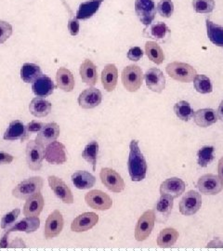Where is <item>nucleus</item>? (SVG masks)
Segmentation results:
<instances>
[{"mask_svg":"<svg viewBox=\"0 0 223 251\" xmlns=\"http://www.w3.org/2000/svg\"><path fill=\"white\" fill-rule=\"evenodd\" d=\"M64 8L67 10L68 15H69V20H68V30L72 36H76L79 34V29H80V25H79V20L76 18V15L74 13L72 10L70 6L67 4L65 0H62Z\"/></svg>","mask_w":223,"mask_h":251,"instance_id":"41","label":"nucleus"},{"mask_svg":"<svg viewBox=\"0 0 223 251\" xmlns=\"http://www.w3.org/2000/svg\"><path fill=\"white\" fill-rule=\"evenodd\" d=\"M218 171H219V177L223 183V156L220 159L218 164Z\"/></svg>","mask_w":223,"mask_h":251,"instance_id":"52","label":"nucleus"},{"mask_svg":"<svg viewBox=\"0 0 223 251\" xmlns=\"http://www.w3.org/2000/svg\"><path fill=\"white\" fill-rule=\"evenodd\" d=\"M213 146H204L197 152V163L201 168H206L214 159Z\"/></svg>","mask_w":223,"mask_h":251,"instance_id":"39","label":"nucleus"},{"mask_svg":"<svg viewBox=\"0 0 223 251\" xmlns=\"http://www.w3.org/2000/svg\"><path fill=\"white\" fill-rule=\"evenodd\" d=\"M44 186V179L39 176L31 177L20 182L15 188L12 190V196L18 199L26 200L27 198L41 192Z\"/></svg>","mask_w":223,"mask_h":251,"instance_id":"2","label":"nucleus"},{"mask_svg":"<svg viewBox=\"0 0 223 251\" xmlns=\"http://www.w3.org/2000/svg\"><path fill=\"white\" fill-rule=\"evenodd\" d=\"M64 226L63 216L60 210L56 209L48 217L45 225L44 236L46 239H52L63 232Z\"/></svg>","mask_w":223,"mask_h":251,"instance_id":"13","label":"nucleus"},{"mask_svg":"<svg viewBox=\"0 0 223 251\" xmlns=\"http://www.w3.org/2000/svg\"><path fill=\"white\" fill-rule=\"evenodd\" d=\"M13 33L12 25L5 21H0V44L5 43Z\"/></svg>","mask_w":223,"mask_h":251,"instance_id":"45","label":"nucleus"},{"mask_svg":"<svg viewBox=\"0 0 223 251\" xmlns=\"http://www.w3.org/2000/svg\"><path fill=\"white\" fill-rule=\"evenodd\" d=\"M57 87L65 92H71L74 89V77L71 71L65 67H60L56 73Z\"/></svg>","mask_w":223,"mask_h":251,"instance_id":"29","label":"nucleus"},{"mask_svg":"<svg viewBox=\"0 0 223 251\" xmlns=\"http://www.w3.org/2000/svg\"><path fill=\"white\" fill-rule=\"evenodd\" d=\"M145 53L152 63L160 65L165 60V54L160 45L154 41H148L145 44Z\"/></svg>","mask_w":223,"mask_h":251,"instance_id":"36","label":"nucleus"},{"mask_svg":"<svg viewBox=\"0 0 223 251\" xmlns=\"http://www.w3.org/2000/svg\"><path fill=\"white\" fill-rule=\"evenodd\" d=\"M48 181H49L50 187L53 191L55 196L63 203L67 205L74 204V198L73 196L71 189L64 182L63 179L52 175L48 177Z\"/></svg>","mask_w":223,"mask_h":251,"instance_id":"12","label":"nucleus"},{"mask_svg":"<svg viewBox=\"0 0 223 251\" xmlns=\"http://www.w3.org/2000/svg\"><path fill=\"white\" fill-rule=\"evenodd\" d=\"M51 109H52L51 102L41 97L34 98L29 104V111L31 115L38 118L49 116L51 112Z\"/></svg>","mask_w":223,"mask_h":251,"instance_id":"30","label":"nucleus"},{"mask_svg":"<svg viewBox=\"0 0 223 251\" xmlns=\"http://www.w3.org/2000/svg\"><path fill=\"white\" fill-rule=\"evenodd\" d=\"M144 78L147 88L152 92L162 93L166 89V77L158 68L153 67L147 70L144 75Z\"/></svg>","mask_w":223,"mask_h":251,"instance_id":"15","label":"nucleus"},{"mask_svg":"<svg viewBox=\"0 0 223 251\" xmlns=\"http://www.w3.org/2000/svg\"><path fill=\"white\" fill-rule=\"evenodd\" d=\"M10 249H14V248H24V249H25L26 248V244L23 241V239L22 238H16L15 240H13L12 242L9 244V247Z\"/></svg>","mask_w":223,"mask_h":251,"instance_id":"50","label":"nucleus"},{"mask_svg":"<svg viewBox=\"0 0 223 251\" xmlns=\"http://www.w3.org/2000/svg\"><path fill=\"white\" fill-rule=\"evenodd\" d=\"M44 123L43 122H39V121H36L33 120L31 122H29L26 126H25V129H26L27 138L29 139V137L34 133H38L44 126Z\"/></svg>","mask_w":223,"mask_h":251,"instance_id":"46","label":"nucleus"},{"mask_svg":"<svg viewBox=\"0 0 223 251\" xmlns=\"http://www.w3.org/2000/svg\"><path fill=\"white\" fill-rule=\"evenodd\" d=\"M143 77L144 75L142 68L136 64H130L125 67L121 75L123 86L129 92H136L141 89Z\"/></svg>","mask_w":223,"mask_h":251,"instance_id":"4","label":"nucleus"},{"mask_svg":"<svg viewBox=\"0 0 223 251\" xmlns=\"http://www.w3.org/2000/svg\"><path fill=\"white\" fill-rule=\"evenodd\" d=\"M166 72L172 79L181 83L193 82L197 75V70L192 65L179 62L169 63L166 67Z\"/></svg>","mask_w":223,"mask_h":251,"instance_id":"3","label":"nucleus"},{"mask_svg":"<svg viewBox=\"0 0 223 251\" xmlns=\"http://www.w3.org/2000/svg\"><path fill=\"white\" fill-rule=\"evenodd\" d=\"M217 113H218V117H219V119L223 122V100L221 102V104L219 105V108H218Z\"/></svg>","mask_w":223,"mask_h":251,"instance_id":"53","label":"nucleus"},{"mask_svg":"<svg viewBox=\"0 0 223 251\" xmlns=\"http://www.w3.org/2000/svg\"><path fill=\"white\" fill-rule=\"evenodd\" d=\"M173 206H174V198L167 195L161 196L154 209L156 213L155 216L162 218V221H166L170 215Z\"/></svg>","mask_w":223,"mask_h":251,"instance_id":"34","label":"nucleus"},{"mask_svg":"<svg viewBox=\"0 0 223 251\" xmlns=\"http://www.w3.org/2000/svg\"><path fill=\"white\" fill-rule=\"evenodd\" d=\"M40 227V220L38 217H25L18 223H15L10 228L7 229L12 232H25L26 233H34Z\"/></svg>","mask_w":223,"mask_h":251,"instance_id":"28","label":"nucleus"},{"mask_svg":"<svg viewBox=\"0 0 223 251\" xmlns=\"http://www.w3.org/2000/svg\"><path fill=\"white\" fill-rule=\"evenodd\" d=\"M178 232L174 228H165L162 230L157 237V245L161 249L172 248L178 239Z\"/></svg>","mask_w":223,"mask_h":251,"instance_id":"32","label":"nucleus"},{"mask_svg":"<svg viewBox=\"0 0 223 251\" xmlns=\"http://www.w3.org/2000/svg\"><path fill=\"white\" fill-rule=\"evenodd\" d=\"M20 214H21V209L20 208H14L9 213L3 216L2 219H1V223H0L1 229L7 230V229L10 228L12 225L16 223Z\"/></svg>","mask_w":223,"mask_h":251,"instance_id":"44","label":"nucleus"},{"mask_svg":"<svg viewBox=\"0 0 223 251\" xmlns=\"http://www.w3.org/2000/svg\"><path fill=\"white\" fill-rule=\"evenodd\" d=\"M87 205L99 211H105L113 206V200L106 193L100 190H91L85 196Z\"/></svg>","mask_w":223,"mask_h":251,"instance_id":"8","label":"nucleus"},{"mask_svg":"<svg viewBox=\"0 0 223 251\" xmlns=\"http://www.w3.org/2000/svg\"><path fill=\"white\" fill-rule=\"evenodd\" d=\"M194 85L197 92L201 94H208L213 90V86L209 77L205 75H197L194 80Z\"/></svg>","mask_w":223,"mask_h":251,"instance_id":"40","label":"nucleus"},{"mask_svg":"<svg viewBox=\"0 0 223 251\" xmlns=\"http://www.w3.org/2000/svg\"><path fill=\"white\" fill-rule=\"evenodd\" d=\"M118 80V70L116 64L108 63L101 72V84L107 92L116 90Z\"/></svg>","mask_w":223,"mask_h":251,"instance_id":"24","label":"nucleus"},{"mask_svg":"<svg viewBox=\"0 0 223 251\" xmlns=\"http://www.w3.org/2000/svg\"><path fill=\"white\" fill-rule=\"evenodd\" d=\"M45 159L51 165H63L67 161L65 146L56 141L48 144L45 149Z\"/></svg>","mask_w":223,"mask_h":251,"instance_id":"14","label":"nucleus"},{"mask_svg":"<svg viewBox=\"0 0 223 251\" xmlns=\"http://www.w3.org/2000/svg\"><path fill=\"white\" fill-rule=\"evenodd\" d=\"M192 6L197 13L208 14L214 10L215 1L214 0H193Z\"/></svg>","mask_w":223,"mask_h":251,"instance_id":"42","label":"nucleus"},{"mask_svg":"<svg viewBox=\"0 0 223 251\" xmlns=\"http://www.w3.org/2000/svg\"><path fill=\"white\" fill-rule=\"evenodd\" d=\"M55 85L52 79L46 75H42L38 79H36L32 85V90L36 97L46 98L50 96L55 90Z\"/></svg>","mask_w":223,"mask_h":251,"instance_id":"23","label":"nucleus"},{"mask_svg":"<svg viewBox=\"0 0 223 251\" xmlns=\"http://www.w3.org/2000/svg\"><path fill=\"white\" fill-rule=\"evenodd\" d=\"M71 179L74 187L79 190L92 188L96 183V178L86 171H75L72 174Z\"/></svg>","mask_w":223,"mask_h":251,"instance_id":"27","label":"nucleus"},{"mask_svg":"<svg viewBox=\"0 0 223 251\" xmlns=\"http://www.w3.org/2000/svg\"><path fill=\"white\" fill-rule=\"evenodd\" d=\"M102 100V94L100 90L90 87L82 91L77 99L78 104L82 109H93L97 107Z\"/></svg>","mask_w":223,"mask_h":251,"instance_id":"17","label":"nucleus"},{"mask_svg":"<svg viewBox=\"0 0 223 251\" xmlns=\"http://www.w3.org/2000/svg\"><path fill=\"white\" fill-rule=\"evenodd\" d=\"M99 148V146L98 142L92 141V142H89V144L86 145L84 151L82 152V157L88 163L91 164L93 171H96V165H97V160H98Z\"/></svg>","mask_w":223,"mask_h":251,"instance_id":"37","label":"nucleus"},{"mask_svg":"<svg viewBox=\"0 0 223 251\" xmlns=\"http://www.w3.org/2000/svg\"><path fill=\"white\" fill-rule=\"evenodd\" d=\"M206 247H207V248H210V249H218V248L223 249V242L221 239H219V238H215L212 241H210V242L208 243Z\"/></svg>","mask_w":223,"mask_h":251,"instance_id":"51","label":"nucleus"},{"mask_svg":"<svg viewBox=\"0 0 223 251\" xmlns=\"http://www.w3.org/2000/svg\"><path fill=\"white\" fill-rule=\"evenodd\" d=\"M170 35V29L169 26L162 22H157L155 24H151L145 27L143 30V36L154 39L156 41L165 42Z\"/></svg>","mask_w":223,"mask_h":251,"instance_id":"21","label":"nucleus"},{"mask_svg":"<svg viewBox=\"0 0 223 251\" xmlns=\"http://www.w3.org/2000/svg\"><path fill=\"white\" fill-rule=\"evenodd\" d=\"M61 133L60 126L55 122L45 124L43 128L36 135V141L39 144L47 146L55 142Z\"/></svg>","mask_w":223,"mask_h":251,"instance_id":"19","label":"nucleus"},{"mask_svg":"<svg viewBox=\"0 0 223 251\" xmlns=\"http://www.w3.org/2000/svg\"><path fill=\"white\" fill-rule=\"evenodd\" d=\"M202 206L201 195L194 190L187 192L179 202V212L184 216H192L198 212Z\"/></svg>","mask_w":223,"mask_h":251,"instance_id":"11","label":"nucleus"},{"mask_svg":"<svg viewBox=\"0 0 223 251\" xmlns=\"http://www.w3.org/2000/svg\"><path fill=\"white\" fill-rule=\"evenodd\" d=\"M25 153L28 168L33 171H40L45 159V146L38 144L36 140H31L27 143Z\"/></svg>","mask_w":223,"mask_h":251,"instance_id":"6","label":"nucleus"},{"mask_svg":"<svg viewBox=\"0 0 223 251\" xmlns=\"http://www.w3.org/2000/svg\"><path fill=\"white\" fill-rule=\"evenodd\" d=\"M205 25L209 40L217 47H223V26L215 24L210 20H206Z\"/></svg>","mask_w":223,"mask_h":251,"instance_id":"35","label":"nucleus"},{"mask_svg":"<svg viewBox=\"0 0 223 251\" xmlns=\"http://www.w3.org/2000/svg\"><path fill=\"white\" fill-rule=\"evenodd\" d=\"M42 70L36 63H25L21 68V78L25 83H34L42 75Z\"/></svg>","mask_w":223,"mask_h":251,"instance_id":"33","label":"nucleus"},{"mask_svg":"<svg viewBox=\"0 0 223 251\" xmlns=\"http://www.w3.org/2000/svg\"><path fill=\"white\" fill-rule=\"evenodd\" d=\"M174 113L178 119L188 122L194 117L196 112L188 101L180 100L174 105Z\"/></svg>","mask_w":223,"mask_h":251,"instance_id":"38","label":"nucleus"},{"mask_svg":"<svg viewBox=\"0 0 223 251\" xmlns=\"http://www.w3.org/2000/svg\"><path fill=\"white\" fill-rule=\"evenodd\" d=\"M104 0H88L82 2L76 11V18L78 20H88L94 16Z\"/></svg>","mask_w":223,"mask_h":251,"instance_id":"31","label":"nucleus"},{"mask_svg":"<svg viewBox=\"0 0 223 251\" xmlns=\"http://www.w3.org/2000/svg\"><path fill=\"white\" fill-rule=\"evenodd\" d=\"M144 55L143 50L140 47H132L127 51V59L132 62H138L140 61Z\"/></svg>","mask_w":223,"mask_h":251,"instance_id":"47","label":"nucleus"},{"mask_svg":"<svg viewBox=\"0 0 223 251\" xmlns=\"http://www.w3.org/2000/svg\"><path fill=\"white\" fill-rule=\"evenodd\" d=\"M135 12L140 22L145 26L152 24L156 14V7L153 0H136Z\"/></svg>","mask_w":223,"mask_h":251,"instance_id":"10","label":"nucleus"},{"mask_svg":"<svg viewBox=\"0 0 223 251\" xmlns=\"http://www.w3.org/2000/svg\"><path fill=\"white\" fill-rule=\"evenodd\" d=\"M99 178L102 184L113 193H121L125 190V181L121 175L115 170L103 168L99 172Z\"/></svg>","mask_w":223,"mask_h":251,"instance_id":"7","label":"nucleus"},{"mask_svg":"<svg viewBox=\"0 0 223 251\" xmlns=\"http://www.w3.org/2000/svg\"><path fill=\"white\" fill-rule=\"evenodd\" d=\"M197 188L205 196H216L223 191V183L218 175L205 174L198 179Z\"/></svg>","mask_w":223,"mask_h":251,"instance_id":"9","label":"nucleus"},{"mask_svg":"<svg viewBox=\"0 0 223 251\" xmlns=\"http://www.w3.org/2000/svg\"><path fill=\"white\" fill-rule=\"evenodd\" d=\"M45 206L43 195L39 192L36 195L27 198L24 206L23 213L25 217H38L41 214Z\"/></svg>","mask_w":223,"mask_h":251,"instance_id":"22","label":"nucleus"},{"mask_svg":"<svg viewBox=\"0 0 223 251\" xmlns=\"http://www.w3.org/2000/svg\"><path fill=\"white\" fill-rule=\"evenodd\" d=\"M10 232L9 230H6L2 234V237L0 239V248L1 249H8L9 247V235Z\"/></svg>","mask_w":223,"mask_h":251,"instance_id":"49","label":"nucleus"},{"mask_svg":"<svg viewBox=\"0 0 223 251\" xmlns=\"http://www.w3.org/2000/svg\"><path fill=\"white\" fill-rule=\"evenodd\" d=\"M195 123L198 126L201 127H208L218 122L219 117L218 113L214 109L211 108H205V109H199L195 113L194 116Z\"/></svg>","mask_w":223,"mask_h":251,"instance_id":"26","label":"nucleus"},{"mask_svg":"<svg viewBox=\"0 0 223 251\" xmlns=\"http://www.w3.org/2000/svg\"><path fill=\"white\" fill-rule=\"evenodd\" d=\"M185 188L186 184L182 179L178 177H172L161 183L160 195H167L175 199L184 194Z\"/></svg>","mask_w":223,"mask_h":251,"instance_id":"18","label":"nucleus"},{"mask_svg":"<svg viewBox=\"0 0 223 251\" xmlns=\"http://www.w3.org/2000/svg\"><path fill=\"white\" fill-rule=\"evenodd\" d=\"M14 160V156L9 152H0V165H9Z\"/></svg>","mask_w":223,"mask_h":251,"instance_id":"48","label":"nucleus"},{"mask_svg":"<svg viewBox=\"0 0 223 251\" xmlns=\"http://www.w3.org/2000/svg\"><path fill=\"white\" fill-rule=\"evenodd\" d=\"M156 216L155 211L152 209L146 210L143 215L140 217L136 227L134 236L135 239L139 242L146 240L152 233L154 224H155Z\"/></svg>","mask_w":223,"mask_h":251,"instance_id":"5","label":"nucleus"},{"mask_svg":"<svg viewBox=\"0 0 223 251\" xmlns=\"http://www.w3.org/2000/svg\"><path fill=\"white\" fill-rule=\"evenodd\" d=\"M129 176L133 181H142L147 173V163L140 149L139 142L132 140L129 144V156L127 161Z\"/></svg>","mask_w":223,"mask_h":251,"instance_id":"1","label":"nucleus"},{"mask_svg":"<svg viewBox=\"0 0 223 251\" xmlns=\"http://www.w3.org/2000/svg\"><path fill=\"white\" fill-rule=\"evenodd\" d=\"M99 215L94 212H85L77 216L71 224V230L74 233L89 231L98 224Z\"/></svg>","mask_w":223,"mask_h":251,"instance_id":"16","label":"nucleus"},{"mask_svg":"<svg viewBox=\"0 0 223 251\" xmlns=\"http://www.w3.org/2000/svg\"><path fill=\"white\" fill-rule=\"evenodd\" d=\"M3 139L9 142H15V141H21L22 143L25 142L28 140L25 126L21 120L11 121L3 135Z\"/></svg>","mask_w":223,"mask_h":251,"instance_id":"20","label":"nucleus"},{"mask_svg":"<svg viewBox=\"0 0 223 251\" xmlns=\"http://www.w3.org/2000/svg\"><path fill=\"white\" fill-rule=\"evenodd\" d=\"M81 78L82 81L89 85V87H94L98 80V72L97 67L91 60H85L80 65Z\"/></svg>","mask_w":223,"mask_h":251,"instance_id":"25","label":"nucleus"},{"mask_svg":"<svg viewBox=\"0 0 223 251\" xmlns=\"http://www.w3.org/2000/svg\"><path fill=\"white\" fill-rule=\"evenodd\" d=\"M156 10L161 17L170 18L174 13V3L172 0H160L157 4Z\"/></svg>","mask_w":223,"mask_h":251,"instance_id":"43","label":"nucleus"}]
</instances>
